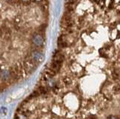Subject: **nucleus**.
Returning a JSON list of instances; mask_svg holds the SVG:
<instances>
[]
</instances>
